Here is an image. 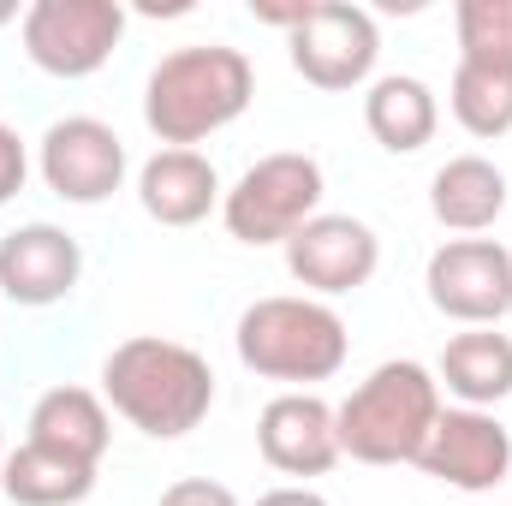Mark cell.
Listing matches in <instances>:
<instances>
[{
	"mask_svg": "<svg viewBox=\"0 0 512 506\" xmlns=\"http://www.w3.org/2000/svg\"><path fill=\"white\" fill-rule=\"evenodd\" d=\"M161 506H239L233 501V489L227 483H209V477H185V483H173Z\"/></svg>",
	"mask_w": 512,
	"mask_h": 506,
	"instance_id": "603a6c76",
	"label": "cell"
},
{
	"mask_svg": "<svg viewBox=\"0 0 512 506\" xmlns=\"http://www.w3.org/2000/svg\"><path fill=\"white\" fill-rule=\"evenodd\" d=\"M78 274H84L78 239L48 227V221H30V227L0 239V292L24 310H48V304L72 298Z\"/></svg>",
	"mask_w": 512,
	"mask_h": 506,
	"instance_id": "4fadbf2b",
	"label": "cell"
},
{
	"mask_svg": "<svg viewBox=\"0 0 512 506\" xmlns=\"http://www.w3.org/2000/svg\"><path fill=\"white\" fill-rule=\"evenodd\" d=\"M256 506H328L316 489H268Z\"/></svg>",
	"mask_w": 512,
	"mask_h": 506,
	"instance_id": "cb8c5ba5",
	"label": "cell"
},
{
	"mask_svg": "<svg viewBox=\"0 0 512 506\" xmlns=\"http://www.w3.org/2000/svg\"><path fill=\"white\" fill-rule=\"evenodd\" d=\"M102 393L108 405L126 417L131 429H143L149 441H179L191 435L209 405H215V370L203 352L161 340V334H131L108 352L102 364Z\"/></svg>",
	"mask_w": 512,
	"mask_h": 506,
	"instance_id": "6da1fadb",
	"label": "cell"
},
{
	"mask_svg": "<svg viewBox=\"0 0 512 506\" xmlns=\"http://www.w3.org/2000/svg\"><path fill=\"white\" fill-rule=\"evenodd\" d=\"M256 453L280 477H328L340 465L334 405H322L316 393H280V399H268L262 417H256Z\"/></svg>",
	"mask_w": 512,
	"mask_h": 506,
	"instance_id": "7c38bea8",
	"label": "cell"
},
{
	"mask_svg": "<svg viewBox=\"0 0 512 506\" xmlns=\"http://www.w3.org/2000/svg\"><path fill=\"white\" fill-rule=\"evenodd\" d=\"M435 381H441L459 405H471V411L501 405V399H512V340L495 334V328L453 334L447 352H441V364H435Z\"/></svg>",
	"mask_w": 512,
	"mask_h": 506,
	"instance_id": "e0dca14e",
	"label": "cell"
},
{
	"mask_svg": "<svg viewBox=\"0 0 512 506\" xmlns=\"http://www.w3.org/2000/svg\"><path fill=\"white\" fill-rule=\"evenodd\" d=\"M24 173H30V155H24V137L12 126H0V203H12L24 191Z\"/></svg>",
	"mask_w": 512,
	"mask_h": 506,
	"instance_id": "7402d4cb",
	"label": "cell"
},
{
	"mask_svg": "<svg viewBox=\"0 0 512 506\" xmlns=\"http://www.w3.org/2000/svg\"><path fill=\"white\" fill-rule=\"evenodd\" d=\"M0 18H12V6H0Z\"/></svg>",
	"mask_w": 512,
	"mask_h": 506,
	"instance_id": "484cf974",
	"label": "cell"
},
{
	"mask_svg": "<svg viewBox=\"0 0 512 506\" xmlns=\"http://www.w3.org/2000/svg\"><path fill=\"white\" fill-rule=\"evenodd\" d=\"M364 126H370V137L382 143L387 155H417L435 137V126H441L435 90L423 78H405V72L376 78L370 96H364Z\"/></svg>",
	"mask_w": 512,
	"mask_h": 506,
	"instance_id": "ac0fdd59",
	"label": "cell"
},
{
	"mask_svg": "<svg viewBox=\"0 0 512 506\" xmlns=\"http://www.w3.org/2000/svg\"><path fill=\"white\" fill-rule=\"evenodd\" d=\"M429 304L465 328H495L512 310V251L501 239H453L429 256Z\"/></svg>",
	"mask_w": 512,
	"mask_h": 506,
	"instance_id": "9c48e42d",
	"label": "cell"
},
{
	"mask_svg": "<svg viewBox=\"0 0 512 506\" xmlns=\"http://www.w3.org/2000/svg\"><path fill=\"white\" fill-rule=\"evenodd\" d=\"M126 36L120 0H36L24 12V54L48 78H90Z\"/></svg>",
	"mask_w": 512,
	"mask_h": 506,
	"instance_id": "8992f818",
	"label": "cell"
},
{
	"mask_svg": "<svg viewBox=\"0 0 512 506\" xmlns=\"http://www.w3.org/2000/svg\"><path fill=\"white\" fill-rule=\"evenodd\" d=\"M0 489H6L12 506H78V501H90V489H96V465L24 441L18 453H6Z\"/></svg>",
	"mask_w": 512,
	"mask_h": 506,
	"instance_id": "d6986e66",
	"label": "cell"
},
{
	"mask_svg": "<svg viewBox=\"0 0 512 506\" xmlns=\"http://www.w3.org/2000/svg\"><path fill=\"white\" fill-rule=\"evenodd\" d=\"M316 209H322V167L304 149L262 155L221 197V221L239 245H286L304 221H316Z\"/></svg>",
	"mask_w": 512,
	"mask_h": 506,
	"instance_id": "5b68a950",
	"label": "cell"
},
{
	"mask_svg": "<svg viewBox=\"0 0 512 506\" xmlns=\"http://www.w3.org/2000/svg\"><path fill=\"white\" fill-rule=\"evenodd\" d=\"M42 185L66 203H108L126 185V143L120 131L72 114L42 131Z\"/></svg>",
	"mask_w": 512,
	"mask_h": 506,
	"instance_id": "8fae6325",
	"label": "cell"
},
{
	"mask_svg": "<svg viewBox=\"0 0 512 506\" xmlns=\"http://www.w3.org/2000/svg\"><path fill=\"white\" fill-rule=\"evenodd\" d=\"M459 60L512 78V0H459Z\"/></svg>",
	"mask_w": 512,
	"mask_h": 506,
	"instance_id": "44dd1931",
	"label": "cell"
},
{
	"mask_svg": "<svg viewBox=\"0 0 512 506\" xmlns=\"http://www.w3.org/2000/svg\"><path fill=\"white\" fill-rule=\"evenodd\" d=\"M417 465L435 483L459 489V495H489V489H501L512 477V429L495 411H471V405L447 411L441 405V417H435Z\"/></svg>",
	"mask_w": 512,
	"mask_h": 506,
	"instance_id": "ba28073f",
	"label": "cell"
},
{
	"mask_svg": "<svg viewBox=\"0 0 512 506\" xmlns=\"http://www.w3.org/2000/svg\"><path fill=\"white\" fill-rule=\"evenodd\" d=\"M30 441L36 447H54L66 459L102 465V453L114 441V423H108V405L90 387H48L30 405Z\"/></svg>",
	"mask_w": 512,
	"mask_h": 506,
	"instance_id": "2e32d148",
	"label": "cell"
},
{
	"mask_svg": "<svg viewBox=\"0 0 512 506\" xmlns=\"http://www.w3.org/2000/svg\"><path fill=\"white\" fill-rule=\"evenodd\" d=\"M429 209L447 233H483L507 215V173L489 155H453L429 185Z\"/></svg>",
	"mask_w": 512,
	"mask_h": 506,
	"instance_id": "9a60e30c",
	"label": "cell"
},
{
	"mask_svg": "<svg viewBox=\"0 0 512 506\" xmlns=\"http://www.w3.org/2000/svg\"><path fill=\"white\" fill-rule=\"evenodd\" d=\"M221 197H227V191H221V173H215V161L197 155V149H161V155H149L143 173H137V203H143V215L161 221V227H197V221H209V209H215Z\"/></svg>",
	"mask_w": 512,
	"mask_h": 506,
	"instance_id": "5bb4252c",
	"label": "cell"
},
{
	"mask_svg": "<svg viewBox=\"0 0 512 506\" xmlns=\"http://www.w3.org/2000/svg\"><path fill=\"white\" fill-rule=\"evenodd\" d=\"M447 108H453V120L471 137H507L512 131V78L459 60V72L447 84Z\"/></svg>",
	"mask_w": 512,
	"mask_h": 506,
	"instance_id": "ffe728a7",
	"label": "cell"
},
{
	"mask_svg": "<svg viewBox=\"0 0 512 506\" xmlns=\"http://www.w3.org/2000/svg\"><path fill=\"white\" fill-rule=\"evenodd\" d=\"M256 96V66L227 42H191L173 48L143 90V126L167 149H191L221 126H233Z\"/></svg>",
	"mask_w": 512,
	"mask_h": 506,
	"instance_id": "7a4b0ae2",
	"label": "cell"
},
{
	"mask_svg": "<svg viewBox=\"0 0 512 506\" xmlns=\"http://www.w3.org/2000/svg\"><path fill=\"white\" fill-rule=\"evenodd\" d=\"M286 268L316 298H340L370 286V274L382 268V239L358 215H316L286 239Z\"/></svg>",
	"mask_w": 512,
	"mask_h": 506,
	"instance_id": "30bf717a",
	"label": "cell"
},
{
	"mask_svg": "<svg viewBox=\"0 0 512 506\" xmlns=\"http://www.w3.org/2000/svg\"><path fill=\"white\" fill-rule=\"evenodd\" d=\"M286 48H292V66H298L304 84H316V90H358L376 72L382 36H376V18L364 6L316 0L304 12V24L286 36Z\"/></svg>",
	"mask_w": 512,
	"mask_h": 506,
	"instance_id": "52a82bcc",
	"label": "cell"
},
{
	"mask_svg": "<svg viewBox=\"0 0 512 506\" xmlns=\"http://www.w3.org/2000/svg\"><path fill=\"white\" fill-rule=\"evenodd\" d=\"M0 465H6V429H0Z\"/></svg>",
	"mask_w": 512,
	"mask_h": 506,
	"instance_id": "d4e9b609",
	"label": "cell"
},
{
	"mask_svg": "<svg viewBox=\"0 0 512 506\" xmlns=\"http://www.w3.org/2000/svg\"><path fill=\"white\" fill-rule=\"evenodd\" d=\"M441 417V381L417 358H393L352 387V399L334 411L340 459L358 465H417L429 429Z\"/></svg>",
	"mask_w": 512,
	"mask_h": 506,
	"instance_id": "3957f363",
	"label": "cell"
},
{
	"mask_svg": "<svg viewBox=\"0 0 512 506\" xmlns=\"http://www.w3.org/2000/svg\"><path fill=\"white\" fill-rule=\"evenodd\" d=\"M239 364L268 381H328L340 376L352 340L322 298H256L239 316Z\"/></svg>",
	"mask_w": 512,
	"mask_h": 506,
	"instance_id": "277c9868",
	"label": "cell"
}]
</instances>
